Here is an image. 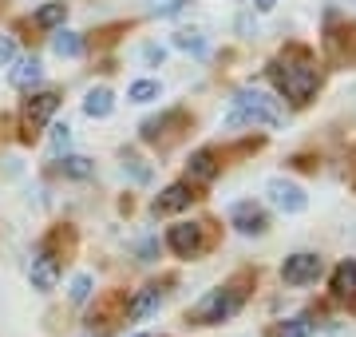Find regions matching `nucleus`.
<instances>
[{
  "label": "nucleus",
  "instance_id": "obj_1",
  "mask_svg": "<svg viewBox=\"0 0 356 337\" xmlns=\"http://www.w3.org/2000/svg\"><path fill=\"white\" fill-rule=\"evenodd\" d=\"M269 79H273V88L289 100V104H309L313 100V91L321 84V72L313 64V56L305 48H289L285 56H277L273 64H269Z\"/></svg>",
  "mask_w": 356,
  "mask_h": 337
},
{
  "label": "nucleus",
  "instance_id": "obj_2",
  "mask_svg": "<svg viewBox=\"0 0 356 337\" xmlns=\"http://www.w3.org/2000/svg\"><path fill=\"white\" fill-rule=\"evenodd\" d=\"M281 107L273 95L266 91H238L234 95V107H229L226 116V127H281Z\"/></svg>",
  "mask_w": 356,
  "mask_h": 337
},
{
  "label": "nucleus",
  "instance_id": "obj_3",
  "mask_svg": "<svg viewBox=\"0 0 356 337\" xmlns=\"http://www.w3.org/2000/svg\"><path fill=\"white\" fill-rule=\"evenodd\" d=\"M242 301H245V294L238 285H218V290H210V294L191 310V322L218 325V322H226V318H234V313L242 310Z\"/></svg>",
  "mask_w": 356,
  "mask_h": 337
},
{
  "label": "nucleus",
  "instance_id": "obj_4",
  "mask_svg": "<svg viewBox=\"0 0 356 337\" xmlns=\"http://www.w3.org/2000/svg\"><path fill=\"white\" fill-rule=\"evenodd\" d=\"M166 246L175 250L178 258H202L206 254V222H175L170 230H166Z\"/></svg>",
  "mask_w": 356,
  "mask_h": 337
},
{
  "label": "nucleus",
  "instance_id": "obj_5",
  "mask_svg": "<svg viewBox=\"0 0 356 337\" xmlns=\"http://www.w3.org/2000/svg\"><path fill=\"white\" fill-rule=\"evenodd\" d=\"M56 107H60V95H56V91H36V95H28L24 107H20V127H24V139H36L40 127L56 116Z\"/></svg>",
  "mask_w": 356,
  "mask_h": 337
},
{
  "label": "nucleus",
  "instance_id": "obj_6",
  "mask_svg": "<svg viewBox=\"0 0 356 337\" xmlns=\"http://www.w3.org/2000/svg\"><path fill=\"white\" fill-rule=\"evenodd\" d=\"M321 254H309V250H301V254H289L285 258V266H281V282L285 285H309L321 278Z\"/></svg>",
  "mask_w": 356,
  "mask_h": 337
},
{
  "label": "nucleus",
  "instance_id": "obj_7",
  "mask_svg": "<svg viewBox=\"0 0 356 337\" xmlns=\"http://www.w3.org/2000/svg\"><path fill=\"white\" fill-rule=\"evenodd\" d=\"M266 195H269V203H273L281 214H301V210L309 207V195L297 187V182H289V179H269L266 182Z\"/></svg>",
  "mask_w": 356,
  "mask_h": 337
},
{
  "label": "nucleus",
  "instance_id": "obj_8",
  "mask_svg": "<svg viewBox=\"0 0 356 337\" xmlns=\"http://www.w3.org/2000/svg\"><path fill=\"white\" fill-rule=\"evenodd\" d=\"M229 226L238 234H245V238H254V234H266L269 219L254 198H245V203H234V207H229Z\"/></svg>",
  "mask_w": 356,
  "mask_h": 337
},
{
  "label": "nucleus",
  "instance_id": "obj_9",
  "mask_svg": "<svg viewBox=\"0 0 356 337\" xmlns=\"http://www.w3.org/2000/svg\"><path fill=\"white\" fill-rule=\"evenodd\" d=\"M28 278H32V290H40V294L56 290V282H60V258H56L51 250H40L36 258H32Z\"/></svg>",
  "mask_w": 356,
  "mask_h": 337
},
{
  "label": "nucleus",
  "instance_id": "obj_10",
  "mask_svg": "<svg viewBox=\"0 0 356 337\" xmlns=\"http://www.w3.org/2000/svg\"><path fill=\"white\" fill-rule=\"evenodd\" d=\"M194 203V187L191 182H175V187H166L163 195L154 198V214H175V210H186Z\"/></svg>",
  "mask_w": 356,
  "mask_h": 337
},
{
  "label": "nucleus",
  "instance_id": "obj_11",
  "mask_svg": "<svg viewBox=\"0 0 356 337\" xmlns=\"http://www.w3.org/2000/svg\"><path fill=\"white\" fill-rule=\"evenodd\" d=\"M159 306H163V290H159V285H143L139 294L127 301V322H143V318H151Z\"/></svg>",
  "mask_w": 356,
  "mask_h": 337
},
{
  "label": "nucleus",
  "instance_id": "obj_12",
  "mask_svg": "<svg viewBox=\"0 0 356 337\" xmlns=\"http://www.w3.org/2000/svg\"><path fill=\"white\" fill-rule=\"evenodd\" d=\"M218 179V155L210 147L194 151L191 163H186V182H214Z\"/></svg>",
  "mask_w": 356,
  "mask_h": 337
},
{
  "label": "nucleus",
  "instance_id": "obj_13",
  "mask_svg": "<svg viewBox=\"0 0 356 337\" xmlns=\"http://www.w3.org/2000/svg\"><path fill=\"white\" fill-rule=\"evenodd\" d=\"M40 76H44V68H40L36 56H28V60H20V64L8 72V84H13L16 91H32L40 84Z\"/></svg>",
  "mask_w": 356,
  "mask_h": 337
},
{
  "label": "nucleus",
  "instance_id": "obj_14",
  "mask_svg": "<svg viewBox=\"0 0 356 337\" xmlns=\"http://www.w3.org/2000/svg\"><path fill=\"white\" fill-rule=\"evenodd\" d=\"M332 294H337V298H356V258L341 262V266L332 270Z\"/></svg>",
  "mask_w": 356,
  "mask_h": 337
},
{
  "label": "nucleus",
  "instance_id": "obj_15",
  "mask_svg": "<svg viewBox=\"0 0 356 337\" xmlns=\"http://www.w3.org/2000/svg\"><path fill=\"white\" fill-rule=\"evenodd\" d=\"M111 107H115L111 91H107V88H91L88 100H83V116H88V119H107V116H111Z\"/></svg>",
  "mask_w": 356,
  "mask_h": 337
},
{
  "label": "nucleus",
  "instance_id": "obj_16",
  "mask_svg": "<svg viewBox=\"0 0 356 337\" xmlns=\"http://www.w3.org/2000/svg\"><path fill=\"white\" fill-rule=\"evenodd\" d=\"M51 52L76 60V56H83V36H79V32H64V28H60V32L51 36Z\"/></svg>",
  "mask_w": 356,
  "mask_h": 337
},
{
  "label": "nucleus",
  "instance_id": "obj_17",
  "mask_svg": "<svg viewBox=\"0 0 356 337\" xmlns=\"http://www.w3.org/2000/svg\"><path fill=\"white\" fill-rule=\"evenodd\" d=\"M32 20H36L40 28H60L67 20V4H64V0H48V4H44Z\"/></svg>",
  "mask_w": 356,
  "mask_h": 337
},
{
  "label": "nucleus",
  "instance_id": "obj_18",
  "mask_svg": "<svg viewBox=\"0 0 356 337\" xmlns=\"http://www.w3.org/2000/svg\"><path fill=\"white\" fill-rule=\"evenodd\" d=\"M60 171H64L67 179H91L95 175V163L83 155H60Z\"/></svg>",
  "mask_w": 356,
  "mask_h": 337
},
{
  "label": "nucleus",
  "instance_id": "obj_19",
  "mask_svg": "<svg viewBox=\"0 0 356 337\" xmlns=\"http://www.w3.org/2000/svg\"><path fill=\"white\" fill-rule=\"evenodd\" d=\"M163 95V88H159V79H135L127 88V100L131 104H151V100H159Z\"/></svg>",
  "mask_w": 356,
  "mask_h": 337
},
{
  "label": "nucleus",
  "instance_id": "obj_20",
  "mask_svg": "<svg viewBox=\"0 0 356 337\" xmlns=\"http://www.w3.org/2000/svg\"><path fill=\"white\" fill-rule=\"evenodd\" d=\"M313 329H317V322L309 313H297V318H289V322L281 325V337H309Z\"/></svg>",
  "mask_w": 356,
  "mask_h": 337
},
{
  "label": "nucleus",
  "instance_id": "obj_21",
  "mask_svg": "<svg viewBox=\"0 0 356 337\" xmlns=\"http://www.w3.org/2000/svg\"><path fill=\"white\" fill-rule=\"evenodd\" d=\"M175 119H178V111H166V116L147 119V123H143V131H139V135H143V143H154V139H159V135L166 131V123H175Z\"/></svg>",
  "mask_w": 356,
  "mask_h": 337
},
{
  "label": "nucleus",
  "instance_id": "obj_22",
  "mask_svg": "<svg viewBox=\"0 0 356 337\" xmlns=\"http://www.w3.org/2000/svg\"><path fill=\"white\" fill-rule=\"evenodd\" d=\"M48 143H51V155H56V159L67 155V147H72V127H67V123H51Z\"/></svg>",
  "mask_w": 356,
  "mask_h": 337
},
{
  "label": "nucleus",
  "instance_id": "obj_23",
  "mask_svg": "<svg viewBox=\"0 0 356 337\" xmlns=\"http://www.w3.org/2000/svg\"><path fill=\"white\" fill-rule=\"evenodd\" d=\"M175 48H182V52H194V56H202V52H206V40L198 36V32H175Z\"/></svg>",
  "mask_w": 356,
  "mask_h": 337
},
{
  "label": "nucleus",
  "instance_id": "obj_24",
  "mask_svg": "<svg viewBox=\"0 0 356 337\" xmlns=\"http://www.w3.org/2000/svg\"><path fill=\"white\" fill-rule=\"evenodd\" d=\"M67 298L76 301V306H83V301L91 298V274H76V278H72V290H67Z\"/></svg>",
  "mask_w": 356,
  "mask_h": 337
},
{
  "label": "nucleus",
  "instance_id": "obj_25",
  "mask_svg": "<svg viewBox=\"0 0 356 337\" xmlns=\"http://www.w3.org/2000/svg\"><path fill=\"white\" fill-rule=\"evenodd\" d=\"M186 8H194V0H170V4H163V8H154V16H159V20H166V16L186 13Z\"/></svg>",
  "mask_w": 356,
  "mask_h": 337
},
{
  "label": "nucleus",
  "instance_id": "obj_26",
  "mask_svg": "<svg viewBox=\"0 0 356 337\" xmlns=\"http://www.w3.org/2000/svg\"><path fill=\"white\" fill-rule=\"evenodd\" d=\"M123 167H127V171H131V175H135L139 182H147V179H151V171L143 167V163H139L135 155H127V159H123Z\"/></svg>",
  "mask_w": 356,
  "mask_h": 337
},
{
  "label": "nucleus",
  "instance_id": "obj_27",
  "mask_svg": "<svg viewBox=\"0 0 356 337\" xmlns=\"http://www.w3.org/2000/svg\"><path fill=\"white\" fill-rule=\"evenodd\" d=\"M13 60H16V40L0 36V64H13Z\"/></svg>",
  "mask_w": 356,
  "mask_h": 337
},
{
  "label": "nucleus",
  "instance_id": "obj_28",
  "mask_svg": "<svg viewBox=\"0 0 356 337\" xmlns=\"http://www.w3.org/2000/svg\"><path fill=\"white\" fill-rule=\"evenodd\" d=\"M143 60H147V64H163V60H166V48H159V44H147V48H143Z\"/></svg>",
  "mask_w": 356,
  "mask_h": 337
},
{
  "label": "nucleus",
  "instance_id": "obj_29",
  "mask_svg": "<svg viewBox=\"0 0 356 337\" xmlns=\"http://www.w3.org/2000/svg\"><path fill=\"white\" fill-rule=\"evenodd\" d=\"M277 4H281V0H254V8H257V13H273Z\"/></svg>",
  "mask_w": 356,
  "mask_h": 337
},
{
  "label": "nucleus",
  "instance_id": "obj_30",
  "mask_svg": "<svg viewBox=\"0 0 356 337\" xmlns=\"http://www.w3.org/2000/svg\"><path fill=\"white\" fill-rule=\"evenodd\" d=\"M135 337H151V334H135Z\"/></svg>",
  "mask_w": 356,
  "mask_h": 337
}]
</instances>
